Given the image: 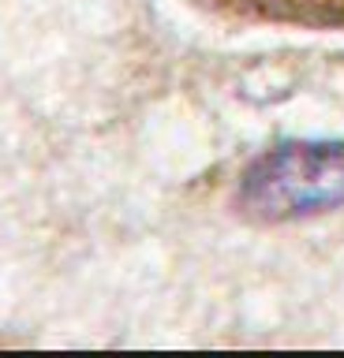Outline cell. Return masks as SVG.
Segmentation results:
<instances>
[{"label": "cell", "instance_id": "cell-1", "mask_svg": "<svg viewBox=\"0 0 344 358\" xmlns=\"http://www.w3.org/2000/svg\"><path fill=\"white\" fill-rule=\"evenodd\" d=\"M254 220H299L344 206V142H284L262 153L240 183Z\"/></svg>", "mask_w": 344, "mask_h": 358}]
</instances>
